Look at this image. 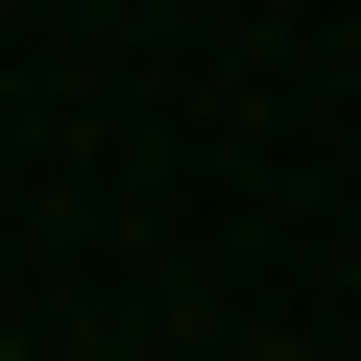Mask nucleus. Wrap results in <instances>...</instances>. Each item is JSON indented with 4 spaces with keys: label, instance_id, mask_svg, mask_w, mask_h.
<instances>
[]
</instances>
